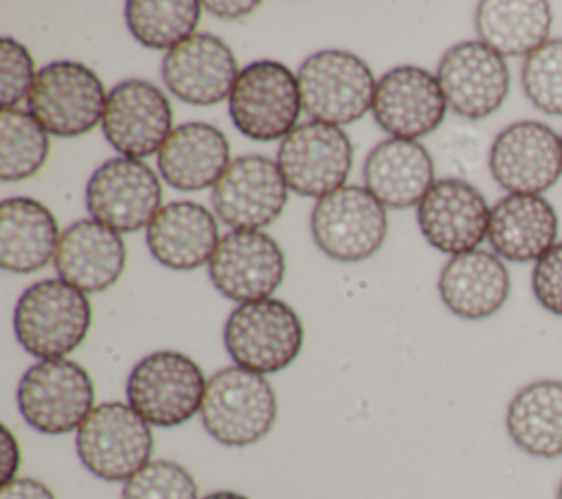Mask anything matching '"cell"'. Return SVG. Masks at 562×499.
I'll return each instance as SVG.
<instances>
[{
    "label": "cell",
    "mask_w": 562,
    "mask_h": 499,
    "mask_svg": "<svg viewBox=\"0 0 562 499\" xmlns=\"http://www.w3.org/2000/svg\"><path fill=\"white\" fill-rule=\"evenodd\" d=\"M92 306L86 292L64 279L31 284L13 310L18 343L40 361L66 358L88 336Z\"/></svg>",
    "instance_id": "obj_1"
},
{
    "label": "cell",
    "mask_w": 562,
    "mask_h": 499,
    "mask_svg": "<svg viewBox=\"0 0 562 499\" xmlns=\"http://www.w3.org/2000/svg\"><path fill=\"white\" fill-rule=\"evenodd\" d=\"M277 393L263 374L224 367L206 380L200 420L220 444L241 448L263 440L277 422Z\"/></svg>",
    "instance_id": "obj_2"
},
{
    "label": "cell",
    "mask_w": 562,
    "mask_h": 499,
    "mask_svg": "<svg viewBox=\"0 0 562 499\" xmlns=\"http://www.w3.org/2000/svg\"><path fill=\"white\" fill-rule=\"evenodd\" d=\"M206 376L187 354L158 350L143 356L125 382L127 404L151 426L171 429L200 413Z\"/></svg>",
    "instance_id": "obj_3"
},
{
    "label": "cell",
    "mask_w": 562,
    "mask_h": 499,
    "mask_svg": "<svg viewBox=\"0 0 562 499\" xmlns=\"http://www.w3.org/2000/svg\"><path fill=\"white\" fill-rule=\"evenodd\" d=\"M224 347L237 367L277 374L299 358L303 323L292 306L274 297L239 303L224 323Z\"/></svg>",
    "instance_id": "obj_4"
},
{
    "label": "cell",
    "mask_w": 562,
    "mask_h": 499,
    "mask_svg": "<svg viewBox=\"0 0 562 499\" xmlns=\"http://www.w3.org/2000/svg\"><path fill=\"white\" fill-rule=\"evenodd\" d=\"M303 110L312 121L347 125L373 108L378 79L369 64L342 48L316 51L299 66Z\"/></svg>",
    "instance_id": "obj_5"
},
{
    "label": "cell",
    "mask_w": 562,
    "mask_h": 499,
    "mask_svg": "<svg viewBox=\"0 0 562 499\" xmlns=\"http://www.w3.org/2000/svg\"><path fill=\"white\" fill-rule=\"evenodd\" d=\"M15 400L24 422L44 435L77 431L97 407L92 376L70 358L33 363L18 382Z\"/></svg>",
    "instance_id": "obj_6"
},
{
    "label": "cell",
    "mask_w": 562,
    "mask_h": 499,
    "mask_svg": "<svg viewBox=\"0 0 562 499\" xmlns=\"http://www.w3.org/2000/svg\"><path fill=\"white\" fill-rule=\"evenodd\" d=\"M75 448L83 468L94 477L127 481L151 462V424L127 402H101L77 429Z\"/></svg>",
    "instance_id": "obj_7"
},
{
    "label": "cell",
    "mask_w": 562,
    "mask_h": 499,
    "mask_svg": "<svg viewBox=\"0 0 562 499\" xmlns=\"http://www.w3.org/2000/svg\"><path fill=\"white\" fill-rule=\"evenodd\" d=\"M303 110L296 75L281 62L257 59L239 70L228 97L233 125L252 141L285 138Z\"/></svg>",
    "instance_id": "obj_8"
},
{
    "label": "cell",
    "mask_w": 562,
    "mask_h": 499,
    "mask_svg": "<svg viewBox=\"0 0 562 499\" xmlns=\"http://www.w3.org/2000/svg\"><path fill=\"white\" fill-rule=\"evenodd\" d=\"M105 88L81 62L59 59L42 66L29 92V112L53 136L72 138L92 132L105 112Z\"/></svg>",
    "instance_id": "obj_9"
},
{
    "label": "cell",
    "mask_w": 562,
    "mask_h": 499,
    "mask_svg": "<svg viewBox=\"0 0 562 499\" xmlns=\"http://www.w3.org/2000/svg\"><path fill=\"white\" fill-rule=\"evenodd\" d=\"M310 231L329 259L362 262L373 257L386 240V209L364 187L345 185L316 200Z\"/></svg>",
    "instance_id": "obj_10"
},
{
    "label": "cell",
    "mask_w": 562,
    "mask_h": 499,
    "mask_svg": "<svg viewBox=\"0 0 562 499\" xmlns=\"http://www.w3.org/2000/svg\"><path fill=\"white\" fill-rule=\"evenodd\" d=\"M490 174L507 193L542 196L562 176V136L542 121H516L492 141Z\"/></svg>",
    "instance_id": "obj_11"
},
{
    "label": "cell",
    "mask_w": 562,
    "mask_h": 499,
    "mask_svg": "<svg viewBox=\"0 0 562 499\" xmlns=\"http://www.w3.org/2000/svg\"><path fill=\"white\" fill-rule=\"evenodd\" d=\"M277 165L288 189L303 198H323L345 187L353 165V143L338 125L299 123L281 141Z\"/></svg>",
    "instance_id": "obj_12"
},
{
    "label": "cell",
    "mask_w": 562,
    "mask_h": 499,
    "mask_svg": "<svg viewBox=\"0 0 562 499\" xmlns=\"http://www.w3.org/2000/svg\"><path fill=\"white\" fill-rule=\"evenodd\" d=\"M162 187L143 160L116 156L99 165L86 185V209L92 220L119 231L147 229L162 209Z\"/></svg>",
    "instance_id": "obj_13"
},
{
    "label": "cell",
    "mask_w": 562,
    "mask_h": 499,
    "mask_svg": "<svg viewBox=\"0 0 562 499\" xmlns=\"http://www.w3.org/2000/svg\"><path fill=\"white\" fill-rule=\"evenodd\" d=\"M437 79L448 108L470 121L492 117L509 95V66L505 57L481 40L452 44L437 64Z\"/></svg>",
    "instance_id": "obj_14"
},
{
    "label": "cell",
    "mask_w": 562,
    "mask_h": 499,
    "mask_svg": "<svg viewBox=\"0 0 562 499\" xmlns=\"http://www.w3.org/2000/svg\"><path fill=\"white\" fill-rule=\"evenodd\" d=\"M288 182L277 165L261 154L237 156L211 193L215 215L233 231H261L285 209Z\"/></svg>",
    "instance_id": "obj_15"
},
{
    "label": "cell",
    "mask_w": 562,
    "mask_h": 499,
    "mask_svg": "<svg viewBox=\"0 0 562 499\" xmlns=\"http://www.w3.org/2000/svg\"><path fill=\"white\" fill-rule=\"evenodd\" d=\"M285 255L263 231H228L209 262L213 288L237 303L268 299L283 281Z\"/></svg>",
    "instance_id": "obj_16"
},
{
    "label": "cell",
    "mask_w": 562,
    "mask_h": 499,
    "mask_svg": "<svg viewBox=\"0 0 562 499\" xmlns=\"http://www.w3.org/2000/svg\"><path fill=\"white\" fill-rule=\"evenodd\" d=\"M171 103L147 79H125L108 92L103 136L125 158H147L165 145L171 130Z\"/></svg>",
    "instance_id": "obj_17"
},
{
    "label": "cell",
    "mask_w": 562,
    "mask_h": 499,
    "mask_svg": "<svg viewBox=\"0 0 562 499\" xmlns=\"http://www.w3.org/2000/svg\"><path fill=\"white\" fill-rule=\"evenodd\" d=\"M446 110L437 75L422 66L402 64L378 79L371 112L393 138L417 141L432 134L443 123Z\"/></svg>",
    "instance_id": "obj_18"
},
{
    "label": "cell",
    "mask_w": 562,
    "mask_h": 499,
    "mask_svg": "<svg viewBox=\"0 0 562 499\" xmlns=\"http://www.w3.org/2000/svg\"><path fill=\"white\" fill-rule=\"evenodd\" d=\"M490 204L485 196L463 178H441L417 204V226L424 240L446 255L479 248L487 237Z\"/></svg>",
    "instance_id": "obj_19"
},
{
    "label": "cell",
    "mask_w": 562,
    "mask_h": 499,
    "mask_svg": "<svg viewBox=\"0 0 562 499\" xmlns=\"http://www.w3.org/2000/svg\"><path fill=\"white\" fill-rule=\"evenodd\" d=\"M231 46L211 33H195L162 57L160 77L167 90L191 106H215L231 97L237 81Z\"/></svg>",
    "instance_id": "obj_20"
},
{
    "label": "cell",
    "mask_w": 562,
    "mask_h": 499,
    "mask_svg": "<svg viewBox=\"0 0 562 499\" xmlns=\"http://www.w3.org/2000/svg\"><path fill=\"white\" fill-rule=\"evenodd\" d=\"M53 264L59 279L81 292H103L121 279L127 248L119 231L92 218L77 220L61 233Z\"/></svg>",
    "instance_id": "obj_21"
},
{
    "label": "cell",
    "mask_w": 562,
    "mask_h": 499,
    "mask_svg": "<svg viewBox=\"0 0 562 499\" xmlns=\"http://www.w3.org/2000/svg\"><path fill=\"white\" fill-rule=\"evenodd\" d=\"M443 306L465 321H479L496 314L512 290L505 262L483 248L452 255L437 279Z\"/></svg>",
    "instance_id": "obj_22"
},
{
    "label": "cell",
    "mask_w": 562,
    "mask_h": 499,
    "mask_svg": "<svg viewBox=\"0 0 562 499\" xmlns=\"http://www.w3.org/2000/svg\"><path fill=\"white\" fill-rule=\"evenodd\" d=\"M558 213L544 196L507 193L490 211L487 242L503 262H538L558 244Z\"/></svg>",
    "instance_id": "obj_23"
},
{
    "label": "cell",
    "mask_w": 562,
    "mask_h": 499,
    "mask_svg": "<svg viewBox=\"0 0 562 499\" xmlns=\"http://www.w3.org/2000/svg\"><path fill=\"white\" fill-rule=\"evenodd\" d=\"M151 257L171 270H193L211 262L220 231L215 215L200 202L162 204L145 231Z\"/></svg>",
    "instance_id": "obj_24"
},
{
    "label": "cell",
    "mask_w": 562,
    "mask_h": 499,
    "mask_svg": "<svg viewBox=\"0 0 562 499\" xmlns=\"http://www.w3.org/2000/svg\"><path fill=\"white\" fill-rule=\"evenodd\" d=\"M226 134L204 121L176 125L158 152V171L165 182L180 191L215 187L231 165Z\"/></svg>",
    "instance_id": "obj_25"
},
{
    "label": "cell",
    "mask_w": 562,
    "mask_h": 499,
    "mask_svg": "<svg viewBox=\"0 0 562 499\" xmlns=\"http://www.w3.org/2000/svg\"><path fill=\"white\" fill-rule=\"evenodd\" d=\"M362 178L364 189L384 207H417L435 185V163L422 143L386 138L367 154Z\"/></svg>",
    "instance_id": "obj_26"
},
{
    "label": "cell",
    "mask_w": 562,
    "mask_h": 499,
    "mask_svg": "<svg viewBox=\"0 0 562 499\" xmlns=\"http://www.w3.org/2000/svg\"><path fill=\"white\" fill-rule=\"evenodd\" d=\"M59 224L53 211L35 198L13 196L0 204V266L26 275L55 259Z\"/></svg>",
    "instance_id": "obj_27"
},
{
    "label": "cell",
    "mask_w": 562,
    "mask_h": 499,
    "mask_svg": "<svg viewBox=\"0 0 562 499\" xmlns=\"http://www.w3.org/2000/svg\"><path fill=\"white\" fill-rule=\"evenodd\" d=\"M509 440L540 459L562 457V380L540 378L522 385L505 411Z\"/></svg>",
    "instance_id": "obj_28"
},
{
    "label": "cell",
    "mask_w": 562,
    "mask_h": 499,
    "mask_svg": "<svg viewBox=\"0 0 562 499\" xmlns=\"http://www.w3.org/2000/svg\"><path fill=\"white\" fill-rule=\"evenodd\" d=\"M553 24L544 0H483L474 11V29L483 44L501 57H527L549 42Z\"/></svg>",
    "instance_id": "obj_29"
},
{
    "label": "cell",
    "mask_w": 562,
    "mask_h": 499,
    "mask_svg": "<svg viewBox=\"0 0 562 499\" xmlns=\"http://www.w3.org/2000/svg\"><path fill=\"white\" fill-rule=\"evenodd\" d=\"M125 24L136 42L156 51H171L191 35L202 15V2L195 0H130L125 4Z\"/></svg>",
    "instance_id": "obj_30"
},
{
    "label": "cell",
    "mask_w": 562,
    "mask_h": 499,
    "mask_svg": "<svg viewBox=\"0 0 562 499\" xmlns=\"http://www.w3.org/2000/svg\"><path fill=\"white\" fill-rule=\"evenodd\" d=\"M48 132L29 110H0V178L18 182L35 176L48 158Z\"/></svg>",
    "instance_id": "obj_31"
},
{
    "label": "cell",
    "mask_w": 562,
    "mask_h": 499,
    "mask_svg": "<svg viewBox=\"0 0 562 499\" xmlns=\"http://www.w3.org/2000/svg\"><path fill=\"white\" fill-rule=\"evenodd\" d=\"M522 92L529 103L551 117H562V37H553L525 57Z\"/></svg>",
    "instance_id": "obj_32"
},
{
    "label": "cell",
    "mask_w": 562,
    "mask_h": 499,
    "mask_svg": "<svg viewBox=\"0 0 562 499\" xmlns=\"http://www.w3.org/2000/svg\"><path fill=\"white\" fill-rule=\"evenodd\" d=\"M121 499H200L195 477L178 462L151 459L123 481Z\"/></svg>",
    "instance_id": "obj_33"
},
{
    "label": "cell",
    "mask_w": 562,
    "mask_h": 499,
    "mask_svg": "<svg viewBox=\"0 0 562 499\" xmlns=\"http://www.w3.org/2000/svg\"><path fill=\"white\" fill-rule=\"evenodd\" d=\"M35 64L29 48L13 40H0V103L2 110L18 108L20 101L29 99L35 81Z\"/></svg>",
    "instance_id": "obj_34"
},
{
    "label": "cell",
    "mask_w": 562,
    "mask_h": 499,
    "mask_svg": "<svg viewBox=\"0 0 562 499\" xmlns=\"http://www.w3.org/2000/svg\"><path fill=\"white\" fill-rule=\"evenodd\" d=\"M531 292L547 312L562 317V242L533 264Z\"/></svg>",
    "instance_id": "obj_35"
},
{
    "label": "cell",
    "mask_w": 562,
    "mask_h": 499,
    "mask_svg": "<svg viewBox=\"0 0 562 499\" xmlns=\"http://www.w3.org/2000/svg\"><path fill=\"white\" fill-rule=\"evenodd\" d=\"M0 481L9 484L18 477L20 470V462H22V453H20V442L13 435V431L2 424L0 426Z\"/></svg>",
    "instance_id": "obj_36"
},
{
    "label": "cell",
    "mask_w": 562,
    "mask_h": 499,
    "mask_svg": "<svg viewBox=\"0 0 562 499\" xmlns=\"http://www.w3.org/2000/svg\"><path fill=\"white\" fill-rule=\"evenodd\" d=\"M0 499H57L55 492L40 479L15 477L0 486Z\"/></svg>",
    "instance_id": "obj_37"
},
{
    "label": "cell",
    "mask_w": 562,
    "mask_h": 499,
    "mask_svg": "<svg viewBox=\"0 0 562 499\" xmlns=\"http://www.w3.org/2000/svg\"><path fill=\"white\" fill-rule=\"evenodd\" d=\"M259 7V2H217V0H209V2H202V9H206L211 15L215 18H222V20H239V18H246L250 15L255 9Z\"/></svg>",
    "instance_id": "obj_38"
},
{
    "label": "cell",
    "mask_w": 562,
    "mask_h": 499,
    "mask_svg": "<svg viewBox=\"0 0 562 499\" xmlns=\"http://www.w3.org/2000/svg\"><path fill=\"white\" fill-rule=\"evenodd\" d=\"M200 499H250V497H246L241 492H235V490H215V492H209Z\"/></svg>",
    "instance_id": "obj_39"
},
{
    "label": "cell",
    "mask_w": 562,
    "mask_h": 499,
    "mask_svg": "<svg viewBox=\"0 0 562 499\" xmlns=\"http://www.w3.org/2000/svg\"><path fill=\"white\" fill-rule=\"evenodd\" d=\"M555 499H562V479H560V484L555 488Z\"/></svg>",
    "instance_id": "obj_40"
}]
</instances>
